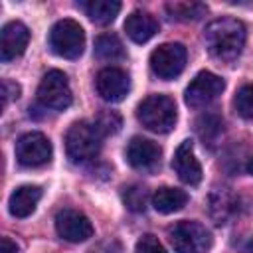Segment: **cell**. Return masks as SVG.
Instances as JSON below:
<instances>
[{"mask_svg": "<svg viewBox=\"0 0 253 253\" xmlns=\"http://www.w3.org/2000/svg\"><path fill=\"white\" fill-rule=\"evenodd\" d=\"M95 55L99 59H105V61L121 59V57H125L123 42L115 34H103L95 40Z\"/></svg>", "mask_w": 253, "mask_h": 253, "instance_id": "obj_20", "label": "cell"}, {"mask_svg": "<svg viewBox=\"0 0 253 253\" xmlns=\"http://www.w3.org/2000/svg\"><path fill=\"white\" fill-rule=\"evenodd\" d=\"M40 198H42V190L38 186H20L12 192L8 210L14 217H28L34 213Z\"/></svg>", "mask_w": 253, "mask_h": 253, "instance_id": "obj_16", "label": "cell"}, {"mask_svg": "<svg viewBox=\"0 0 253 253\" xmlns=\"http://www.w3.org/2000/svg\"><path fill=\"white\" fill-rule=\"evenodd\" d=\"M223 87H225V83L219 75H215L211 71H200L186 87V95H184L186 105L192 109L206 107L221 95Z\"/></svg>", "mask_w": 253, "mask_h": 253, "instance_id": "obj_8", "label": "cell"}, {"mask_svg": "<svg viewBox=\"0 0 253 253\" xmlns=\"http://www.w3.org/2000/svg\"><path fill=\"white\" fill-rule=\"evenodd\" d=\"M148 194L142 186H128L123 192V202L130 211H144Z\"/></svg>", "mask_w": 253, "mask_h": 253, "instance_id": "obj_22", "label": "cell"}, {"mask_svg": "<svg viewBox=\"0 0 253 253\" xmlns=\"http://www.w3.org/2000/svg\"><path fill=\"white\" fill-rule=\"evenodd\" d=\"M49 47L65 59H77L85 47V32L75 20H59L49 32Z\"/></svg>", "mask_w": 253, "mask_h": 253, "instance_id": "obj_4", "label": "cell"}, {"mask_svg": "<svg viewBox=\"0 0 253 253\" xmlns=\"http://www.w3.org/2000/svg\"><path fill=\"white\" fill-rule=\"evenodd\" d=\"M168 235L176 253H208L211 247L210 231L198 221H178Z\"/></svg>", "mask_w": 253, "mask_h": 253, "instance_id": "obj_5", "label": "cell"}, {"mask_svg": "<svg viewBox=\"0 0 253 253\" xmlns=\"http://www.w3.org/2000/svg\"><path fill=\"white\" fill-rule=\"evenodd\" d=\"M125 32H126V36L134 43H144L150 38H154V34L158 32V22L154 20L152 14L136 10L130 16H126V20H125Z\"/></svg>", "mask_w": 253, "mask_h": 253, "instance_id": "obj_15", "label": "cell"}, {"mask_svg": "<svg viewBox=\"0 0 253 253\" xmlns=\"http://www.w3.org/2000/svg\"><path fill=\"white\" fill-rule=\"evenodd\" d=\"M188 202V194L184 190H178V188H170V186H164V188H158L154 194H152V206L156 211L160 213H172V211H178L186 206Z\"/></svg>", "mask_w": 253, "mask_h": 253, "instance_id": "obj_17", "label": "cell"}, {"mask_svg": "<svg viewBox=\"0 0 253 253\" xmlns=\"http://www.w3.org/2000/svg\"><path fill=\"white\" fill-rule=\"evenodd\" d=\"M134 253H166V251H164L162 243H160L154 235H142V237L136 241Z\"/></svg>", "mask_w": 253, "mask_h": 253, "instance_id": "obj_26", "label": "cell"}, {"mask_svg": "<svg viewBox=\"0 0 253 253\" xmlns=\"http://www.w3.org/2000/svg\"><path fill=\"white\" fill-rule=\"evenodd\" d=\"M55 229L61 239L71 243L87 241L93 235V225L89 217L77 210H61L55 215Z\"/></svg>", "mask_w": 253, "mask_h": 253, "instance_id": "obj_10", "label": "cell"}, {"mask_svg": "<svg viewBox=\"0 0 253 253\" xmlns=\"http://www.w3.org/2000/svg\"><path fill=\"white\" fill-rule=\"evenodd\" d=\"M126 162L142 172H150L160 164V146L148 138L134 136L126 144Z\"/></svg>", "mask_w": 253, "mask_h": 253, "instance_id": "obj_13", "label": "cell"}, {"mask_svg": "<svg viewBox=\"0 0 253 253\" xmlns=\"http://www.w3.org/2000/svg\"><path fill=\"white\" fill-rule=\"evenodd\" d=\"M221 132V121L215 115H206L198 121V134L202 140H213Z\"/></svg>", "mask_w": 253, "mask_h": 253, "instance_id": "obj_25", "label": "cell"}, {"mask_svg": "<svg viewBox=\"0 0 253 253\" xmlns=\"http://www.w3.org/2000/svg\"><path fill=\"white\" fill-rule=\"evenodd\" d=\"M247 170H249V174H251V176H253V158H251V160H249V164H247Z\"/></svg>", "mask_w": 253, "mask_h": 253, "instance_id": "obj_29", "label": "cell"}, {"mask_svg": "<svg viewBox=\"0 0 253 253\" xmlns=\"http://www.w3.org/2000/svg\"><path fill=\"white\" fill-rule=\"evenodd\" d=\"M16 158L26 168H38L51 160V142L42 132H28L16 142Z\"/></svg>", "mask_w": 253, "mask_h": 253, "instance_id": "obj_9", "label": "cell"}, {"mask_svg": "<svg viewBox=\"0 0 253 253\" xmlns=\"http://www.w3.org/2000/svg\"><path fill=\"white\" fill-rule=\"evenodd\" d=\"M81 8L85 10V14L95 22V24H111L117 14L121 12V2L117 0H91L81 4Z\"/></svg>", "mask_w": 253, "mask_h": 253, "instance_id": "obj_18", "label": "cell"}, {"mask_svg": "<svg viewBox=\"0 0 253 253\" xmlns=\"http://www.w3.org/2000/svg\"><path fill=\"white\" fill-rule=\"evenodd\" d=\"M38 99L43 107L53 109V111H63L71 105V87L67 81V75L63 71L51 69L47 71L38 87Z\"/></svg>", "mask_w": 253, "mask_h": 253, "instance_id": "obj_6", "label": "cell"}, {"mask_svg": "<svg viewBox=\"0 0 253 253\" xmlns=\"http://www.w3.org/2000/svg\"><path fill=\"white\" fill-rule=\"evenodd\" d=\"M176 105L168 95H148L140 101L136 109V119L142 123L144 128L164 134L170 132L176 125Z\"/></svg>", "mask_w": 253, "mask_h": 253, "instance_id": "obj_2", "label": "cell"}, {"mask_svg": "<svg viewBox=\"0 0 253 253\" xmlns=\"http://www.w3.org/2000/svg\"><path fill=\"white\" fill-rule=\"evenodd\" d=\"M172 168L178 174V178L190 186H198L202 182V166L194 154V144L192 140H184L172 158Z\"/></svg>", "mask_w": 253, "mask_h": 253, "instance_id": "obj_14", "label": "cell"}, {"mask_svg": "<svg viewBox=\"0 0 253 253\" xmlns=\"http://www.w3.org/2000/svg\"><path fill=\"white\" fill-rule=\"evenodd\" d=\"M18 97H20V85L10 79H4L2 81V107H8V103L16 101Z\"/></svg>", "mask_w": 253, "mask_h": 253, "instance_id": "obj_27", "label": "cell"}, {"mask_svg": "<svg viewBox=\"0 0 253 253\" xmlns=\"http://www.w3.org/2000/svg\"><path fill=\"white\" fill-rule=\"evenodd\" d=\"M245 26L235 18H219L208 24L204 32L206 47L217 61H233L239 57L245 45Z\"/></svg>", "mask_w": 253, "mask_h": 253, "instance_id": "obj_1", "label": "cell"}, {"mask_svg": "<svg viewBox=\"0 0 253 253\" xmlns=\"http://www.w3.org/2000/svg\"><path fill=\"white\" fill-rule=\"evenodd\" d=\"M0 253H18V247H16V243L12 239L2 237L0 239Z\"/></svg>", "mask_w": 253, "mask_h": 253, "instance_id": "obj_28", "label": "cell"}, {"mask_svg": "<svg viewBox=\"0 0 253 253\" xmlns=\"http://www.w3.org/2000/svg\"><path fill=\"white\" fill-rule=\"evenodd\" d=\"M28 42H30L28 28L18 20L8 22L0 32V59L4 63H8V61L20 57L26 51Z\"/></svg>", "mask_w": 253, "mask_h": 253, "instance_id": "obj_12", "label": "cell"}, {"mask_svg": "<svg viewBox=\"0 0 253 253\" xmlns=\"http://www.w3.org/2000/svg\"><path fill=\"white\" fill-rule=\"evenodd\" d=\"M233 105L237 115H241L243 119H253V85H243L237 91Z\"/></svg>", "mask_w": 253, "mask_h": 253, "instance_id": "obj_23", "label": "cell"}, {"mask_svg": "<svg viewBox=\"0 0 253 253\" xmlns=\"http://www.w3.org/2000/svg\"><path fill=\"white\" fill-rule=\"evenodd\" d=\"M186 47L182 43H162L150 53V67L160 79H174L186 67Z\"/></svg>", "mask_w": 253, "mask_h": 253, "instance_id": "obj_7", "label": "cell"}, {"mask_svg": "<svg viewBox=\"0 0 253 253\" xmlns=\"http://www.w3.org/2000/svg\"><path fill=\"white\" fill-rule=\"evenodd\" d=\"M95 126H97V130H99L101 134H115V132L121 130L123 119H121V115L115 113V111H103V113H99Z\"/></svg>", "mask_w": 253, "mask_h": 253, "instance_id": "obj_24", "label": "cell"}, {"mask_svg": "<svg viewBox=\"0 0 253 253\" xmlns=\"http://www.w3.org/2000/svg\"><path fill=\"white\" fill-rule=\"evenodd\" d=\"M166 12L172 18L180 20V22H196L202 16H206L208 6L202 4V2H182V0H176V2H168L166 4Z\"/></svg>", "mask_w": 253, "mask_h": 253, "instance_id": "obj_19", "label": "cell"}, {"mask_svg": "<svg viewBox=\"0 0 253 253\" xmlns=\"http://www.w3.org/2000/svg\"><path fill=\"white\" fill-rule=\"evenodd\" d=\"M95 87H97V93L101 95V99H105L109 103H119L126 97V93L130 89V79L119 67H105L97 73Z\"/></svg>", "mask_w": 253, "mask_h": 253, "instance_id": "obj_11", "label": "cell"}, {"mask_svg": "<svg viewBox=\"0 0 253 253\" xmlns=\"http://www.w3.org/2000/svg\"><path fill=\"white\" fill-rule=\"evenodd\" d=\"M231 211H233V198L225 190L213 192L210 200V213L215 219V223H225Z\"/></svg>", "mask_w": 253, "mask_h": 253, "instance_id": "obj_21", "label": "cell"}, {"mask_svg": "<svg viewBox=\"0 0 253 253\" xmlns=\"http://www.w3.org/2000/svg\"><path fill=\"white\" fill-rule=\"evenodd\" d=\"M101 132L95 125L85 121L73 123L65 134V150L73 162H87L93 160L101 150Z\"/></svg>", "mask_w": 253, "mask_h": 253, "instance_id": "obj_3", "label": "cell"}]
</instances>
